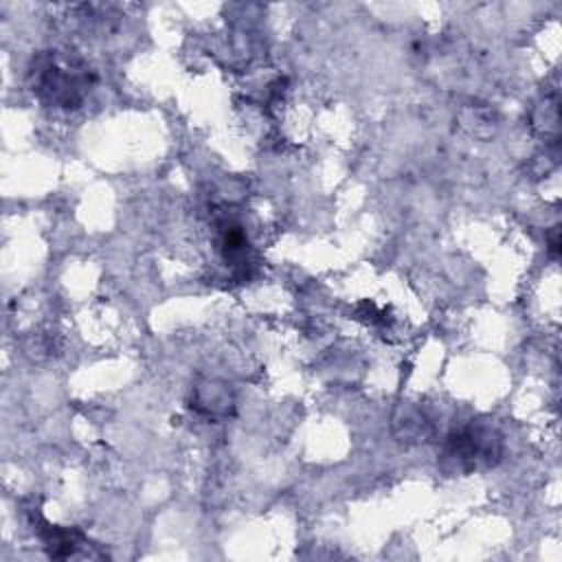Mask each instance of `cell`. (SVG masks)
Segmentation results:
<instances>
[{
	"instance_id": "obj_1",
	"label": "cell",
	"mask_w": 562,
	"mask_h": 562,
	"mask_svg": "<svg viewBox=\"0 0 562 562\" xmlns=\"http://www.w3.org/2000/svg\"><path fill=\"white\" fill-rule=\"evenodd\" d=\"M33 92L55 108H79L92 86V72L70 50H44L29 70Z\"/></svg>"
},
{
	"instance_id": "obj_2",
	"label": "cell",
	"mask_w": 562,
	"mask_h": 562,
	"mask_svg": "<svg viewBox=\"0 0 562 562\" xmlns=\"http://www.w3.org/2000/svg\"><path fill=\"white\" fill-rule=\"evenodd\" d=\"M503 454V439L492 424L470 422L448 435L443 443V468L448 472H472L494 465Z\"/></svg>"
}]
</instances>
